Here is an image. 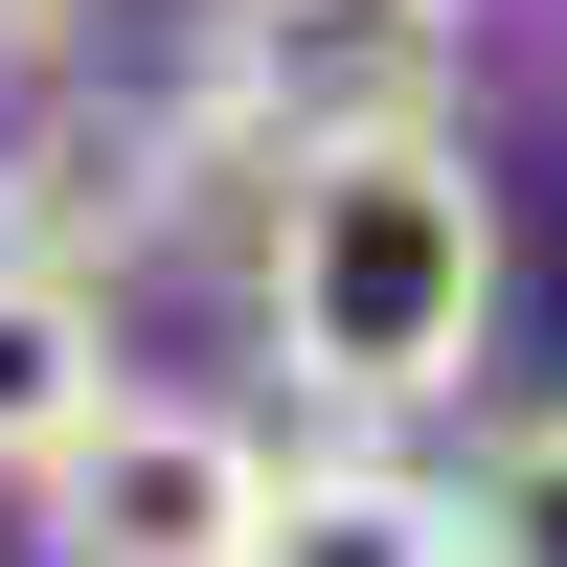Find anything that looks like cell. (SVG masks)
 Wrapping results in <instances>:
<instances>
[{"instance_id": "5", "label": "cell", "mask_w": 567, "mask_h": 567, "mask_svg": "<svg viewBox=\"0 0 567 567\" xmlns=\"http://www.w3.org/2000/svg\"><path fill=\"white\" fill-rule=\"evenodd\" d=\"M250 567H477V499H454V477H386V454H296Z\"/></svg>"}, {"instance_id": "4", "label": "cell", "mask_w": 567, "mask_h": 567, "mask_svg": "<svg viewBox=\"0 0 567 567\" xmlns=\"http://www.w3.org/2000/svg\"><path fill=\"white\" fill-rule=\"evenodd\" d=\"M114 409V296H91V250H0V477H45V454Z\"/></svg>"}, {"instance_id": "2", "label": "cell", "mask_w": 567, "mask_h": 567, "mask_svg": "<svg viewBox=\"0 0 567 567\" xmlns=\"http://www.w3.org/2000/svg\"><path fill=\"white\" fill-rule=\"evenodd\" d=\"M182 91H205V114L250 136V182H272L296 136H386V114H477V23H454V0H227Z\"/></svg>"}, {"instance_id": "7", "label": "cell", "mask_w": 567, "mask_h": 567, "mask_svg": "<svg viewBox=\"0 0 567 567\" xmlns=\"http://www.w3.org/2000/svg\"><path fill=\"white\" fill-rule=\"evenodd\" d=\"M23 45H69V0H0V69H23Z\"/></svg>"}, {"instance_id": "6", "label": "cell", "mask_w": 567, "mask_h": 567, "mask_svg": "<svg viewBox=\"0 0 567 567\" xmlns=\"http://www.w3.org/2000/svg\"><path fill=\"white\" fill-rule=\"evenodd\" d=\"M454 499H477V567H567V409H523Z\"/></svg>"}, {"instance_id": "3", "label": "cell", "mask_w": 567, "mask_h": 567, "mask_svg": "<svg viewBox=\"0 0 567 567\" xmlns=\"http://www.w3.org/2000/svg\"><path fill=\"white\" fill-rule=\"evenodd\" d=\"M23 499H45V567H250V545H272V432L114 386Z\"/></svg>"}, {"instance_id": "1", "label": "cell", "mask_w": 567, "mask_h": 567, "mask_svg": "<svg viewBox=\"0 0 567 567\" xmlns=\"http://www.w3.org/2000/svg\"><path fill=\"white\" fill-rule=\"evenodd\" d=\"M250 318L318 409H454L499 341V182L477 114H386V136H296L250 182Z\"/></svg>"}]
</instances>
